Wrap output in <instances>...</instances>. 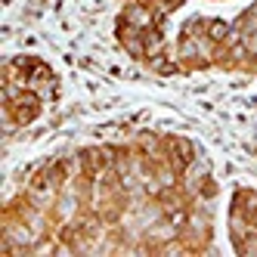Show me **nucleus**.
Wrapping results in <instances>:
<instances>
[{
    "mask_svg": "<svg viewBox=\"0 0 257 257\" xmlns=\"http://www.w3.org/2000/svg\"><path fill=\"white\" fill-rule=\"evenodd\" d=\"M217 183L195 143L143 134L38 164L4 208V254H201Z\"/></svg>",
    "mask_w": 257,
    "mask_h": 257,
    "instance_id": "nucleus-1",
    "label": "nucleus"
},
{
    "mask_svg": "<svg viewBox=\"0 0 257 257\" xmlns=\"http://www.w3.org/2000/svg\"><path fill=\"white\" fill-rule=\"evenodd\" d=\"M177 75L195 71H232L257 75V4L245 7L235 19L192 16L177 31L171 47Z\"/></svg>",
    "mask_w": 257,
    "mask_h": 257,
    "instance_id": "nucleus-2",
    "label": "nucleus"
},
{
    "mask_svg": "<svg viewBox=\"0 0 257 257\" xmlns=\"http://www.w3.org/2000/svg\"><path fill=\"white\" fill-rule=\"evenodd\" d=\"M183 0H121L115 38L124 53L155 75H177L168 44V22Z\"/></svg>",
    "mask_w": 257,
    "mask_h": 257,
    "instance_id": "nucleus-3",
    "label": "nucleus"
},
{
    "mask_svg": "<svg viewBox=\"0 0 257 257\" xmlns=\"http://www.w3.org/2000/svg\"><path fill=\"white\" fill-rule=\"evenodd\" d=\"M56 71L38 56H13L4 65V118L10 131L38 121L56 99Z\"/></svg>",
    "mask_w": 257,
    "mask_h": 257,
    "instance_id": "nucleus-4",
    "label": "nucleus"
},
{
    "mask_svg": "<svg viewBox=\"0 0 257 257\" xmlns=\"http://www.w3.org/2000/svg\"><path fill=\"white\" fill-rule=\"evenodd\" d=\"M226 229L235 254H257V189L242 186L232 192Z\"/></svg>",
    "mask_w": 257,
    "mask_h": 257,
    "instance_id": "nucleus-5",
    "label": "nucleus"
}]
</instances>
